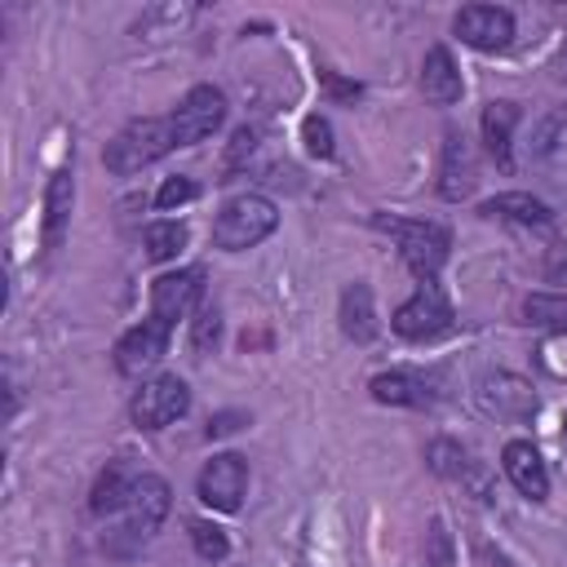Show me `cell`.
<instances>
[{
	"label": "cell",
	"instance_id": "obj_1",
	"mask_svg": "<svg viewBox=\"0 0 567 567\" xmlns=\"http://www.w3.org/2000/svg\"><path fill=\"white\" fill-rule=\"evenodd\" d=\"M168 151H177V133H173V115H142V120H128L102 151L106 168L128 177V173H142L146 164L164 159Z\"/></svg>",
	"mask_w": 567,
	"mask_h": 567
},
{
	"label": "cell",
	"instance_id": "obj_2",
	"mask_svg": "<svg viewBox=\"0 0 567 567\" xmlns=\"http://www.w3.org/2000/svg\"><path fill=\"white\" fill-rule=\"evenodd\" d=\"M168 505H173L168 483L159 474H137V483H133V492L120 509V527L106 536L111 554H128V549L146 545L159 532V523L168 518Z\"/></svg>",
	"mask_w": 567,
	"mask_h": 567
},
{
	"label": "cell",
	"instance_id": "obj_3",
	"mask_svg": "<svg viewBox=\"0 0 567 567\" xmlns=\"http://www.w3.org/2000/svg\"><path fill=\"white\" fill-rule=\"evenodd\" d=\"M372 226H377V230H385V235H394L403 266H408V270H412L421 284L439 279V270H443V261H447V248H452L447 226H439V221L385 217V213H377V217H372Z\"/></svg>",
	"mask_w": 567,
	"mask_h": 567
},
{
	"label": "cell",
	"instance_id": "obj_4",
	"mask_svg": "<svg viewBox=\"0 0 567 567\" xmlns=\"http://www.w3.org/2000/svg\"><path fill=\"white\" fill-rule=\"evenodd\" d=\"M275 226H279L275 199L248 190V195H235L221 204V213L213 221V244L221 252H244V248H257L266 235H275Z\"/></svg>",
	"mask_w": 567,
	"mask_h": 567
},
{
	"label": "cell",
	"instance_id": "obj_5",
	"mask_svg": "<svg viewBox=\"0 0 567 567\" xmlns=\"http://www.w3.org/2000/svg\"><path fill=\"white\" fill-rule=\"evenodd\" d=\"M452 323H456V310H452L447 292L439 288V279L421 284V288L390 315V328H394L399 337H408V341H434V337L452 332Z\"/></svg>",
	"mask_w": 567,
	"mask_h": 567
},
{
	"label": "cell",
	"instance_id": "obj_6",
	"mask_svg": "<svg viewBox=\"0 0 567 567\" xmlns=\"http://www.w3.org/2000/svg\"><path fill=\"white\" fill-rule=\"evenodd\" d=\"M186 412H190V390H186V381L177 372L142 381V390L128 403V416H133L137 430H164V425L182 421Z\"/></svg>",
	"mask_w": 567,
	"mask_h": 567
},
{
	"label": "cell",
	"instance_id": "obj_7",
	"mask_svg": "<svg viewBox=\"0 0 567 567\" xmlns=\"http://www.w3.org/2000/svg\"><path fill=\"white\" fill-rule=\"evenodd\" d=\"M199 501L217 514H235L244 505V492H248V461L239 452H217L204 470H199V483H195Z\"/></svg>",
	"mask_w": 567,
	"mask_h": 567
},
{
	"label": "cell",
	"instance_id": "obj_8",
	"mask_svg": "<svg viewBox=\"0 0 567 567\" xmlns=\"http://www.w3.org/2000/svg\"><path fill=\"white\" fill-rule=\"evenodd\" d=\"M226 120V93L213 89V84H195L177 111H173V133H177V146H199L204 137H213Z\"/></svg>",
	"mask_w": 567,
	"mask_h": 567
},
{
	"label": "cell",
	"instance_id": "obj_9",
	"mask_svg": "<svg viewBox=\"0 0 567 567\" xmlns=\"http://www.w3.org/2000/svg\"><path fill=\"white\" fill-rule=\"evenodd\" d=\"M204 297V270L186 266V270H168L151 284V315L168 328H177V319H186Z\"/></svg>",
	"mask_w": 567,
	"mask_h": 567
},
{
	"label": "cell",
	"instance_id": "obj_10",
	"mask_svg": "<svg viewBox=\"0 0 567 567\" xmlns=\"http://www.w3.org/2000/svg\"><path fill=\"white\" fill-rule=\"evenodd\" d=\"M456 35L478 53H501L514 40V13L501 4H465L456 13Z\"/></svg>",
	"mask_w": 567,
	"mask_h": 567
},
{
	"label": "cell",
	"instance_id": "obj_11",
	"mask_svg": "<svg viewBox=\"0 0 567 567\" xmlns=\"http://www.w3.org/2000/svg\"><path fill=\"white\" fill-rule=\"evenodd\" d=\"M168 337H173L168 323H159L155 315L142 319L137 328H128V332L115 341V368H120L124 377H142L146 368H155V363L168 354Z\"/></svg>",
	"mask_w": 567,
	"mask_h": 567
},
{
	"label": "cell",
	"instance_id": "obj_12",
	"mask_svg": "<svg viewBox=\"0 0 567 567\" xmlns=\"http://www.w3.org/2000/svg\"><path fill=\"white\" fill-rule=\"evenodd\" d=\"M474 182H478L474 146H470L465 133L447 128V133H443V155H439V195L456 204V199H465V195L474 190Z\"/></svg>",
	"mask_w": 567,
	"mask_h": 567
},
{
	"label": "cell",
	"instance_id": "obj_13",
	"mask_svg": "<svg viewBox=\"0 0 567 567\" xmlns=\"http://www.w3.org/2000/svg\"><path fill=\"white\" fill-rule=\"evenodd\" d=\"M478 403L487 416H505V421H518V416H532L536 412V394L527 381L509 377V372H496V377H483L478 385Z\"/></svg>",
	"mask_w": 567,
	"mask_h": 567
},
{
	"label": "cell",
	"instance_id": "obj_14",
	"mask_svg": "<svg viewBox=\"0 0 567 567\" xmlns=\"http://www.w3.org/2000/svg\"><path fill=\"white\" fill-rule=\"evenodd\" d=\"M501 465H505V478L527 496V501H545L549 496V470L540 461V452L527 443V439H514L505 443L501 452Z\"/></svg>",
	"mask_w": 567,
	"mask_h": 567
},
{
	"label": "cell",
	"instance_id": "obj_15",
	"mask_svg": "<svg viewBox=\"0 0 567 567\" xmlns=\"http://www.w3.org/2000/svg\"><path fill=\"white\" fill-rule=\"evenodd\" d=\"M461 71H456V62H452V49L447 44H434L430 53H425V62H421V93H425V102H434V106H452V102H461Z\"/></svg>",
	"mask_w": 567,
	"mask_h": 567
},
{
	"label": "cell",
	"instance_id": "obj_16",
	"mask_svg": "<svg viewBox=\"0 0 567 567\" xmlns=\"http://www.w3.org/2000/svg\"><path fill=\"white\" fill-rule=\"evenodd\" d=\"M71 204H75V173H71V164H62L44 190V252H53L62 244L66 221H71Z\"/></svg>",
	"mask_w": 567,
	"mask_h": 567
},
{
	"label": "cell",
	"instance_id": "obj_17",
	"mask_svg": "<svg viewBox=\"0 0 567 567\" xmlns=\"http://www.w3.org/2000/svg\"><path fill=\"white\" fill-rule=\"evenodd\" d=\"M368 390L377 403H390V408H430L434 403L430 381L416 372H377L368 381Z\"/></svg>",
	"mask_w": 567,
	"mask_h": 567
},
{
	"label": "cell",
	"instance_id": "obj_18",
	"mask_svg": "<svg viewBox=\"0 0 567 567\" xmlns=\"http://www.w3.org/2000/svg\"><path fill=\"white\" fill-rule=\"evenodd\" d=\"M478 213H483V217H496V221H514V226H549V221H554L549 204L536 199V195H527V190L492 195V199H483Z\"/></svg>",
	"mask_w": 567,
	"mask_h": 567
},
{
	"label": "cell",
	"instance_id": "obj_19",
	"mask_svg": "<svg viewBox=\"0 0 567 567\" xmlns=\"http://www.w3.org/2000/svg\"><path fill=\"white\" fill-rule=\"evenodd\" d=\"M518 102H487L483 106V142H487V155L509 168V146H514V124H518Z\"/></svg>",
	"mask_w": 567,
	"mask_h": 567
},
{
	"label": "cell",
	"instance_id": "obj_20",
	"mask_svg": "<svg viewBox=\"0 0 567 567\" xmlns=\"http://www.w3.org/2000/svg\"><path fill=\"white\" fill-rule=\"evenodd\" d=\"M337 319H341V332H346L350 341H372V337H377L372 288H368L363 279H354V284L341 292V310H337Z\"/></svg>",
	"mask_w": 567,
	"mask_h": 567
},
{
	"label": "cell",
	"instance_id": "obj_21",
	"mask_svg": "<svg viewBox=\"0 0 567 567\" xmlns=\"http://www.w3.org/2000/svg\"><path fill=\"white\" fill-rule=\"evenodd\" d=\"M133 483H137V470H128L124 461H111V465L97 474V483H93L89 509H93L97 518L120 514V509H124V501H128V492H133Z\"/></svg>",
	"mask_w": 567,
	"mask_h": 567
},
{
	"label": "cell",
	"instance_id": "obj_22",
	"mask_svg": "<svg viewBox=\"0 0 567 567\" xmlns=\"http://www.w3.org/2000/svg\"><path fill=\"white\" fill-rule=\"evenodd\" d=\"M532 155L540 164H567V106L549 111L532 133Z\"/></svg>",
	"mask_w": 567,
	"mask_h": 567
},
{
	"label": "cell",
	"instance_id": "obj_23",
	"mask_svg": "<svg viewBox=\"0 0 567 567\" xmlns=\"http://www.w3.org/2000/svg\"><path fill=\"white\" fill-rule=\"evenodd\" d=\"M142 244H146V257L151 261H168L186 248V226L182 221H151L142 230Z\"/></svg>",
	"mask_w": 567,
	"mask_h": 567
},
{
	"label": "cell",
	"instance_id": "obj_24",
	"mask_svg": "<svg viewBox=\"0 0 567 567\" xmlns=\"http://www.w3.org/2000/svg\"><path fill=\"white\" fill-rule=\"evenodd\" d=\"M523 315L536 328H567V297L563 292H532L523 301Z\"/></svg>",
	"mask_w": 567,
	"mask_h": 567
},
{
	"label": "cell",
	"instance_id": "obj_25",
	"mask_svg": "<svg viewBox=\"0 0 567 567\" xmlns=\"http://www.w3.org/2000/svg\"><path fill=\"white\" fill-rule=\"evenodd\" d=\"M425 461H430V470L443 474V478H456V474L465 470V452H461V443H452V439H434V443L425 447Z\"/></svg>",
	"mask_w": 567,
	"mask_h": 567
},
{
	"label": "cell",
	"instance_id": "obj_26",
	"mask_svg": "<svg viewBox=\"0 0 567 567\" xmlns=\"http://www.w3.org/2000/svg\"><path fill=\"white\" fill-rule=\"evenodd\" d=\"M190 540H195V554L208 558V563L230 554V540H226V532L217 523H190Z\"/></svg>",
	"mask_w": 567,
	"mask_h": 567
},
{
	"label": "cell",
	"instance_id": "obj_27",
	"mask_svg": "<svg viewBox=\"0 0 567 567\" xmlns=\"http://www.w3.org/2000/svg\"><path fill=\"white\" fill-rule=\"evenodd\" d=\"M425 567H456L452 532L443 527V518H434V523H430V532H425Z\"/></svg>",
	"mask_w": 567,
	"mask_h": 567
},
{
	"label": "cell",
	"instance_id": "obj_28",
	"mask_svg": "<svg viewBox=\"0 0 567 567\" xmlns=\"http://www.w3.org/2000/svg\"><path fill=\"white\" fill-rule=\"evenodd\" d=\"M217 337H221V315H217L213 306H199L195 319H190V346H195L199 354H208V350L217 346Z\"/></svg>",
	"mask_w": 567,
	"mask_h": 567
},
{
	"label": "cell",
	"instance_id": "obj_29",
	"mask_svg": "<svg viewBox=\"0 0 567 567\" xmlns=\"http://www.w3.org/2000/svg\"><path fill=\"white\" fill-rule=\"evenodd\" d=\"M301 137H306V151H310V155H319V159L332 155V124H328L323 115H306Z\"/></svg>",
	"mask_w": 567,
	"mask_h": 567
},
{
	"label": "cell",
	"instance_id": "obj_30",
	"mask_svg": "<svg viewBox=\"0 0 567 567\" xmlns=\"http://www.w3.org/2000/svg\"><path fill=\"white\" fill-rule=\"evenodd\" d=\"M195 182L186 177V173H177V177H168L159 190H155V208H177V204H190L195 199Z\"/></svg>",
	"mask_w": 567,
	"mask_h": 567
},
{
	"label": "cell",
	"instance_id": "obj_31",
	"mask_svg": "<svg viewBox=\"0 0 567 567\" xmlns=\"http://www.w3.org/2000/svg\"><path fill=\"white\" fill-rule=\"evenodd\" d=\"M257 151V128H235V137H230V151H226V168H239L248 155Z\"/></svg>",
	"mask_w": 567,
	"mask_h": 567
},
{
	"label": "cell",
	"instance_id": "obj_32",
	"mask_svg": "<svg viewBox=\"0 0 567 567\" xmlns=\"http://www.w3.org/2000/svg\"><path fill=\"white\" fill-rule=\"evenodd\" d=\"M239 425H248V416H244V412H217V416L208 421V439H221V434H235Z\"/></svg>",
	"mask_w": 567,
	"mask_h": 567
},
{
	"label": "cell",
	"instance_id": "obj_33",
	"mask_svg": "<svg viewBox=\"0 0 567 567\" xmlns=\"http://www.w3.org/2000/svg\"><path fill=\"white\" fill-rule=\"evenodd\" d=\"M319 80H323L328 93H337V97H354V93H359V84H346V80H337L332 71H319Z\"/></svg>",
	"mask_w": 567,
	"mask_h": 567
},
{
	"label": "cell",
	"instance_id": "obj_34",
	"mask_svg": "<svg viewBox=\"0 0 567 567\" xmlns=\"http://www.w3.org/2000/svg\"><path fill=\"white\" fill-rule=\"evenodd\" d=\"M554 275H558V279H563V284H567V266H558V270H554Z\"/></svg>",
	"mask_w": 567,
	"mask_h": 567
}]
</instances>
